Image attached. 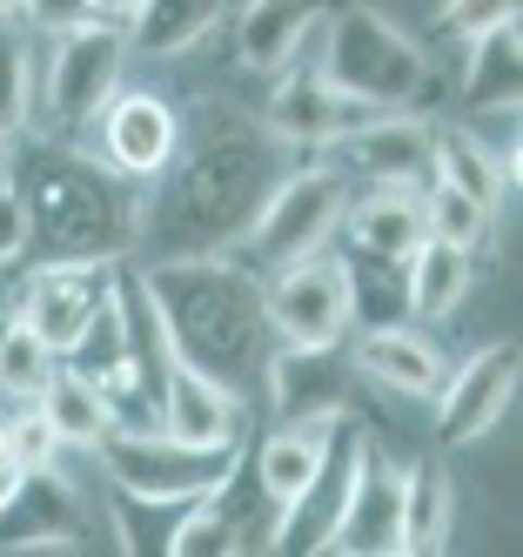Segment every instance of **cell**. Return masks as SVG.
<instances>
[{
	"mask_svg": "<svg viewBox=\"0 0 523 557\" xmlns=\"http://www.w3.org/2000/svg\"><path fill=\"white\" fill-rule=\"evenodd\" d=\"M0 410H8V396H0Z\"/></svg>",
	"mask_w": 523,
	"mask_h": 557,
	"instance_id": "obj_44",
	"label": "cell"
},
{
	"mask_svg": "<svg viewBox=\"0 0 523 557\" xmlns=\"http://www.w3.org/2000/svg\"><path fill=\"white\" fill-rule=\"evenodd\" d=\"M370 114H376V108H362L356 95H343L322 67L302 74V67L289 61V67L275 74V95H269V114H262V122H269V135H282L296 154H322V148H336L356 122H370Z\"/></svg>",
	"mask_w": 523,
	"mask_h": 557,
	"instance_id": "obj_11",
	"label": "cell"
},
{
	"mask_svg": "<svg viewBox=\"0 0 523 557\" xmlns=\"http://www.w3.org/2000/svg\"><path fill=\"white\" fill-rule=\"evenodd\" d=\"M80 544V504L67 491V476L54 463H40L21 476V491L0 504V550H74Z\"/></svg>",
	"mask_w": 523,
	"mask_h": 557,
	"instance_id": "obj_17",
	"label": "cell"
},
{
	"mask_svg": "<svg viewBox=\"0 0 523 557\" xmlns=\"http://www.w3.org/2000/svg\"><path fill=\"white\" fill-rule=\"evenodd\" d=\"M343 209H349V182H343V169L315 162V154H296V162L275 175V188L262 195L256 222L241 228L249 269L269 275V269H282V262L315 256V249L343 228Z\"/></svg>",
	"mask_w": 523,
	"mask_h": 557,
	"instance_id": "obj_5",
	"label": "cell"
},
{
	"mask_svg": "<svg viewBox=\"0 0 523 557\" xmlns=\"http://www.w3.org/2000/svg\"><path fill=\"white\" fill-rule=\"evenodd\" d=\"M0 450H8L21 470H40V463H54L61 436H54L48 417H40V404H14V410H0Z\"/></svg>",
	"mask_w": 523,
	"mask_h": 557,
	"instance_id": "obj_35",
	"label": "cell"
},
{
	"mask_svg": "<svg viewBox=\"0 0 523 557\" xmlns=\"http://www.w3.org/2000/svg\"><path fill=\"white\" fill-rule=\"evenodd\" d=\"M476 289V262L470 249L457 243H436V235H423L416 256L402 262V302H410V315H423V323H436V315H457Z\"/></svg>",
	"mask_w": 523,
	"mask_h": 557,
	"instance_id": "obj_25",
	"label": "cell"
},
{
	"mask_svg": "<svg viewBox=\"0 0 523 557\" xmlns=\"http://www.w3.org/2000/svg\"><path fill=\"white\" fill-rule=\"evenodd\" d=\"M516 88H523V41H516V21H503L470 41L463 114H516Z\"/></svg>",
	"mask_w": 523,
	"mask_h": 557,
	"instance_id": "obj_26",
	"label": "cell"
},
{
	"mask_svg": "<svg viewBox=\"0 0 523 557\" xmlns=\"http://www.w3.org/2000/svg\"><path fill=\"white\" fill-rule=\"evenodd\" d=\"M262 383L275 417H343L349 404V356L315 349V343H269L262 356Z\"/></svg>",
	"mask_w": 523,
	"mask_h": 557,
	"instance_id": "obj_15",
	"label": "cell"
},
{
	"mask_svg": "<svg viewBox=\"0 0 523 557\" xmlns=\"http://www.w3.org/2000/svg\"><path fill=\"white\" fill-rule=\"evenodd\" d=\"M14 330V296H0V336Z\"/></svg>",
	"mask_w": 523,
	"mask_h": 557,
	"instance_id": "obj_41",
	"label": "cell"
},
{
	"mask_svg": "<svg viewBox=\"0 0 523 557\" xmlns=\"http://www.w3.org/2000/svg\"><path fill=\"white\" fill-rule=\"evenodd\" d=\"M329 423L336 417H282L269 436H262V450H256V491L269 497V510H282L302 484H309V470L322 457V444H329Z\"/></svg>",
	"mask_w": 523,
	"mask_h": 557,
	"instance_id": "obj_24",
	"label": "cell"
},
{
	"mask_svg": "<svg viewBox=\"0 0 523 557\" xmlns=\"http://www.w3.org/2000/svg\"><path fill=\"white\" fill-rule=\"evenodd\" d=\"M349 169L362 182H396V188H423L429 182V154H436V128L416 122L410 108H376L370 122H356L343 141Z\"/></svg>",
	"mask_w": 523,
	"mask_h": 557,
	"instance_id": "obj_16",
	"label": "cell"
},
{
	"mask_svg": "<svg viewBox=\"0 0 523 557\" xmlns=\"http://www.w3.org/2000/svg\"><path fill=\"white\" fill-rule=\"evenodd\" d=\"M503 21H516V0H443L436 8V34L457 41V48H470L476 34H490Z\"/></svg>",
	"mask_w": 523,
	"mask_h": 557,
	"instance_id": "obj_36",
	"label": "cell"
},
{
	"mask_svg": "<svg viewBox=\"0 0 523 557\" xmlns=\"http://www.w3.org/2000/svg\"><path fill=\"white\" fill-rule=\"evenodd\" d=\"M356 370L396 389V396H416V404H429V396L443 389V376H450V356H443L410 315H396V323H370L356 343Z\"/></svg>",
	"mask_w": 523,
	"mask_h": 557,
	"instance_id": "obj_18",
	"label": "cell"
},
{
	"mask_svg": "<svg viewBox=\"0 0 523 557\" xmlns=\"http://www.w3.org/2000/svg\"><path fill=\"white\" fill-rule=\"evenodd\" d=\"M429 404H436L443 444H476V436H490L503 423V410L516 404V349L490 343V349L463 356V363L443 376V389L429 396Z\"/></svg>",
	"mask_w": 523,
	"mask_h": 557,
	"instance_id": "obj_13",
	"label": "cell"
},
{
	"mask_svg": "<svg viewBox=\"0 0 523 557\" xmlns=\"http://www.w3.org/2000/svg\"><path fill=\"white\" fill-rule=\"evenodd\" d=\"M175 517H182V504H154V497L114 491V537H121V550H161V557H169Z\"/></svg>",
	"mask_w": 523,
	"mask_h": 557,
	"instance_id": "obj_34",
	"label": "cell"
},
{
	"mask_svg": "<svg viewBox=\"0 0 523 557\" xmlns=\"http://www.w3.org/2000/svg\"><path fill=\"white\" fill-rule=\"evenodd\" d=\"M161 430L182 436V444H201V450H228L241 444V404H235V389L215 383L209 370H195L175 356V370L169 383H161Z\"/></svg>",
	"mask_w": 523,
	"mask_h": 557,
	"instance_id": "obj_19",
	"label": "cell"
},
{
	"mask_svg": "<svg viewBox=\"0 0 523 557\" xmlns=\"http://www.w3.org/2000/svg\"><path fill=\"white\" fill-rule=\"evenodd\" d=\"M262 309H269V330L275 343H315V349H336L356 323L349 309V275L336 256H302V262H282L262 275Z\"/></svg>",
	"mask_w": 523,
	"mask_h": 557,
	"instance_id": "obj_8",
	"label": "cell"
},
{
	"mask_svg": "<svg viewBox=\"0 0 523 557\" xmlns=\"http://www.w3.org/2000/svg\"><path fill=\"white\" fill-rule=\"evenodd\" d=\"M34 404H40V417L54 423L61 450H95L101 436L114 430V423H108V396H101L95 383H80L67 363H54V376L40 383V396H34Z\"/></svg>",
	"mask_w": 523,
	"mask_h": 557,
	"instance_id": "obj_29",
	"label": "cell"
},
{
	"mask_svg": "<svg viewBox=\"0 0 523 557\" xmlns=\"http://www.w3.org/2000/svg\"><path fill=\"white\" fill-rule=\"evenodd\" d=\"M8 188L27 215V249L34 256H67V262H121L141 228V195L128 175H114L101 154L74 148L61 135L8 141Z\"/></svg>",
	"mask_w": 523,
	"mask_h": 557,
	"instance_id": "obj_2",
	"label": "cell"
},
{
	"mask_svg": "<svg viewBox=\"0 0 523 557\" xmlns=\"http://www.w3.org/2000/svg\"><path fill=\"white\" fill-rule=\"evenodd\" d=\"M95 128H101V162L114 175L154 182L161 169H169L175 141H182V114L161 95H148V88H114L108 108L95 114Z\"/></svg>",
	"mask_w": 523,
	"mask_h": 557,
	"instance_id": "obj_14",
	"label": "cell"
},
{
	"mask_svg": "<svg viewBox=\"0 0 523 557\" xmlns=\"http://www.w3.org/2000/svg\"><path fill=\"white\" fill-rule=\"evenodd\" d=\"M8 14H21V0H0V21H8Z\"/></svg>",
	"mask_w": 523,
	"mask_h": 557,
	"instance_id": "obj_42",
	"label": "cell"
},
{
	"mask_svg": "<svg viewBox=\"0 0 523 557\" xmlns=\"http://www.w3.org/2000/svg\"><path fill=\"white\" fill-rule=\"evenodd\" d=\"M54 61H48V122L61 141L88 135L95 114L108 108V95L121 88V67H128V34L108 27V21H80L67 34H54Z\"/></svg>",
	"mask_w": 523,
	"mask_h": 557,
	"instance_id": "obj_7",
	"label": "cell"
},
{
	"mask_svg": "<svg viewBox=\"0 0 523 557\" xmlns=\"http://www.w3.org/2000/svg\"><path fill=\"white\" fill-rule=\"evenodd\" d=\"M523 175V154L516 148H490V141H476V135H463V128H436V154H429V182H443V188H463V195H476L483 209H497L503 202V188Z\"/></svg>",
	"mask_w": 523,
	"mask_h": 557,
	"instance_id": "obj_23",
	"label": "cell"
},
{
	"mask_svg": "<svg viewBox=\"0 0 523 557\" xmlns=\"http://www.w3.org/2000/svg\"><path fill=\"white\" fill-rule=\"evenodd\" d=\"M349 222V249L370 256V262H410L416 243H423V188H396V182H376V195H362L356 209H343Z\"/></svg>",
	"mask_w": 523,
	"mask_h": 557,
	"instance_id": "obj_22",
	"label": "cell"
},
{
	"mask_svg": "<svg viewBox=\"0 0 523 557\" xmlns=\"http://www.w3.org/2000/svg\"><path fill=\"white\" fill-rule=\"evenodd\" d=\"M135 8H141V0H88V14H95V21H108V27H128V21H135Z\"/></svg>",
	"mask_w": 523,
	"mask_h": 557,
	"instance_id": "obj_39",
	"label": "cell"
},
{
	"mask_svg": "<svg viewBox=\"0 0 523 557\" xmlns=\"http://www.w3.org/2000/svg\"><path fill=\"white\" fill-rule=\"evenodd\" d=\"M8 141H14V135H8V128H0V162H8Z\"/></svg>",
	"mask_w": 523,
	"mask_h": 557,
	"instance_id": "obj_43",
	"label": "cell"
},
{
	"mask_svg": "<svg viewBox=\"0 0 523 557\" xmlns=\"http://www.w3.org/2000/svg\"><path fill=\"white\" fill-rule=\"evenodd\" d=\"M61 363L80 376V383H95L101 396H114V389H128L135 376H128V343H121V315H114V289H108V302L80 323V336L61 349Z\"/></svg>",
	"mask_w": 523,
	"mask_h": 557,
	"instance_id": "obj_30",
	"label": "cell"
},
{
	"mask_svg": "<svg viewBox=\"0 0 523 557\" xmlns=\"http://www.w3.org/2000/svg\"><path fill=\"white\" fill-rule=\"evenodd\" d=\"M402 470L383 444L362 436V457H356V484L343 504V524L329 537V550L343 557H402Z\"/></svg>",
	"mask_w": 523,
	"mask_h": 557,
	"instance_id": "obj_12",
	"label": "cell"
},
{
	"mask_svg": "<svg viewBox=\"0 0 523 557\" xmlns=\"http://www.w3.org/2000/svg\"><path fill=\"white\" fill-rule=\"evenodd\" d=\"M114 289V262H67V256H34V275L14 296V315L48 343L54 356L80 336V323L108 302Z\"/></svg>",
	"mask_w": 523,
	"mask_h": 557,
	"instance_id": "obj_10",
	"label": "cell"
},
{
	"mask_svg": "<svg viewBox=\"0 0 523 557\" xmlns=\"http://www.w3.org/2000/svg\"><path fill=\"white\" fill-rule=\"evenodd\" d=\"M21 476H27V470H21V463H14L8 450H0V504H8V497L21 491Z\"/></svg>",
	"mask_w": 523,
	"mask_h": 557,
	"instance_id": "obj_40",
	"label": "cell"
},
{
	"mask_svg": "<svg viewBox=\"0 0 523 557\" xmlns=\"http://www.w3.org/2000/svg\"><path fill=\"white\" fill-rule=\"evenodd\" d=\"M54 363H61V356L14 315V330L0 336V396H8V404H34L40 383L54 376Z\"/></svg>",
	"mask_w": 523,
	"mask_h": 557,
	"instance_id": "obj_32",
	"label": "cell"
},
{
	"mask_svg": "<svg viewBox=\"0 0 523 557\" xmlns=\"http://www.w3.org/2000/svg\"><path fill=\"white\" fill-rule=\"evenodd\" d=\"M215 27H222V0H141L135 21L121 27V34H128V48L169 61V54L201 48Z\"/></svg>",
	"mask_w": 523,
	"mask_h": 557,
	"instance_id": "obj_27",
	"label": "cell"
},
{
	"mask_svg": "<svg viewBox=\"0 0 523 557\" xmlns=\"http://www.w3.org/2000/svg\"><path fill=\"white\" fill-rule=\"evenodd\" d=\"M141 283H148V296L161 309V330H169L182 363L209 370L228 389H241L262 370L275 330H269V309H262V275L249 262H228L222 249L154 256L141 269Z\"/></svg>",
	"mask_w": 523,
	"mask_h": 557,
	"instance_id": "obj_3",
	"label": "cell"
},
{
	"mask_svg": "<svg viewBox=\"0 0 523 557\" xmlns=\"http://www.w3.org/2000/svg\"><path fill=\"white\" fill-rule=\"evenodd\" d=\"M289 162H296V148L269 135V122H256V114H241L228 101L195 108L182 122L169 169H161V195L141 209L135 243H148L154 256L235 249Z\"/></svg>",
	"mask_w": 523,
	"mask_h": 557,
	"instance_id": "obj_1",
	"label": "cell"
},
{
	"mask_svg": "<svg viewBox=\"0 0 523 557\" xmlns=\"http://www.w3.org/2000/svg\"><path fill=\"white\" fill-rule=\"evenodd\" d=\"M114 315H121V343H128V376L148 404H161V383L175 370V343L161 330V309L141 283V269H128V256L114 262ZM161 417V410H154Z\"/></svg>",
	"mask_w": 523,
	"mask_h": 557,
	"instance_id": "obj_20",
	"label": "cell"
},
{
	"mask_svg": "<svg viewBox=\"0 0 523 557\" xmlns=\"http://www.w3.org/2000/svg\"><path fill=\"white\" fill-rule=\"evenodd\" d=\"M450 524H457V491L443 476V463L402 470V550L410 557L450 550Z\"/></svg>",
	"mask_w": 523,
	"mask_h": 557,
	"instance_id": "obj_28",
	"label": "cell"
},
{
	"mask_svg": "<svg viewBox=\"0 0 523 557\" xmlns=\"http://www.w3.org/2000/svg\"><path fill=\"white\" fill-rule=\"evenodd\" d=\"M95 457H101L114 491L154 497V504H188L201 491H215L222 476L235 470L241 444L201 450V444H182V436H169V430H108L95 444Z\"/></svg>",
	"mask_w": 523,
	"mask_h": 557,
	"instance_id": "obj_6",
	"label": "cell"
},
{
	"mask_svg": "<svg viewBox=\"0 0 523 557\" xmlns=\"http://www.w3.org/2000/svg\"><path fill=\"white\" fill-rule=\"evenodd\" d=\"M315 34H322V74L362 108H410L429 88L423 48L376 8H329Z\"/></svg>",
	"mask_w": 523,
	"mask_h": 557,
	"instance_id": "obj_4",
	"label": "cell"
},
{
	"mask_svg": "<svg viewBox=\"0 0 523 557\" xmlns=\"http://www.w3.org/2000/svg\"><path fill=\"white\" fill-rule=\"evenodd\" d=\"M490 215L497 209H483L476 195L463 188H443V182H423V228L436 235V243H457V249H483L490 243Z\"/></svg>",
	"mask_w": 523,
	"mask_h": 557,
	"instance_id": "obj_31",
	"label": "cell"
},
{
	"mask_svg": "<svg viewBox=\"0 0 523 557\" xmlns=\"http://www.w3.org/2000/svg\"><path fill=\"white\" fill-rule=\"evenodd\" d=\"M356 457H362V430H356V417L343 410V417L329 423V444H322L309 484L275 510V524H269L262 544L282 550V557H322V550H329V537H336V524H343V504H349V484H356Z\"/></svg>",
	"mask_w": 523,
	"mask_h": 557,
	"instance_id": "obj_9",
	"label": "cell"
},
{
	"mask_svg": "<svg viewBox=\"0 0 523 557\" xmlns=\"http://www.w3.org/2000/svg\"><path fill=\"white\" fill-rule=\"evenodd\" d=\"M21 256H27V215H21V202H14V188L0 182V275H8Z\"/></svg>",
	"mask_w": 523,
	"mask_h": 557,
	"instance_id": "obj_38",
	"label": "cell"
},
{
	"mask_svg": "<svg viewBox=\"0 0 523 557\" xmlns=\"http://www.w3.org/2000/svg\"><path fill=\"white\" fill-rule=\"evenodd\" d=\"M34 114V67H27V34H21V14L0 21V128L21 135Z\"/></svg>",
	"mask_w": 523,
	"mask_h": 557,
	"instance_id": "obj_33",
	"label": "cell"
},
{
	"mask_svg": "<svg viewBox=\"0 0 523 557\" xmlns=\"http://www.w3.org/2000/svg\"><path fill=\"white\" fill-rule=\"evenodd\" d=\"M336 0H249L235 21V54L249 74H282Z\"/></svg>",
	"mask_w": 523,
	"mask_h": 557,
	"instance_id": "obj_21",
	"label": "cell"
},
{
	"mask_svg": "<svg viewBox=\"0 0 523 557\" xmlns=\"http://www.w3.org/2000/svg\"><path fill=\"white\" fill-rule=\"evenodd\" d=\"M21 21L40 27V34H67L80 21H95V14H88V0H21Z\"/></svg>",
	"mask_w": 523,
	"mask_h": 557,
	"instance_id": "obj_37",
	"label": "cell"
}]
</instances>
